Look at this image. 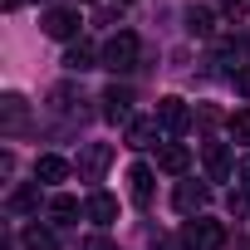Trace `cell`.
<instances>
[{
  "label": "cell",
  "instance_id": "6da1fadb",
  "mask_svg": "<svg viewBox=\"0 0 250 250\" xmlns=\"http://www.w3.org/2000/svg\"><path fill=\"white\" fill-rule=\"evenodd\" d=\"M221 245H226V226L221 221L196 216V221L182 226V250H221Z\"/></svg>",
  "mask_w": 250,
  "mask_h": 250
},
{
  "label": "cell",
  "instance_id": "7a4b0ae2",
  "mask_svg": "<svg viewBox=\"0 0 250 250\" xmlns=\"http://www.w3.org/2000/svg\"><path fill=\"white\" fill-rule=\"evenodd\" d=\"M138 49H143V44H138V35H133V30H118V35L103 44V69L128 74V69L138 64Z\"/></svg>",
  "mask_w": 250,
  "mask_h": 250
},
{
  "label": "cell",
  "instance_id": "3957f363",
  "mask_svg": "<svg viewBox=\"0 0 250 250\" xmlns=\"http://www.w3.org/2000/svg\"><path fill=\"white\" fill-rule=\"evenodd\" d=\"M113 143H88V147H79V177L83 182H103V172L113 167Z\"/></svg>",
  "mask_w": 250,
  "mask_h": 250
},
{
  "label": "cell",
  "instance_id": "277c9868",
  "mask_svg": "<svg viewBox=\"0 0 250 250\" xmlns=\"http://www.w3.org/2000/svg\"><path fill=\"white\" fill-rule=\"evenodd\" d=\"M157 123H162V133L182 138V133L191 128V108H187L182 98H157Z\"/></svg>",
  "mask_w": 250,
  "mask_h": 250
},
{
  "label": "cell",
  "instance_id": "5b68a950",
  "mask_svg": "<svg viewBox=\"0 0 250 250\" xmlns=\"http://www.w3.org/2000/svg\"><path fill=\"white\" fill-rule=\"evenodd\" d=\"M103 118L108 123H133V88H108L103 93Z\"/></svg>",
  "mask_w": 250,
  "mask_h": 250
},
{
  "label": "cell",
  "instance_id": "8992f818",
  "mask_svg": "<svg viewBox=\"0 0 250 250\" xmlns=\"http://www.w3.org/2000/svg\"><path fill=\"white\" fill-rule=\"evenodd\" d=\"M201 162H206V177L211 182H230V147L226 143H206L201 147Z\"/></svg>",
  "mask_w": 250,
  "mask_h": 250
},
{
  "label": "cell",
  "instance_id": "52a82bcc",
  "mask_svg": "<svg viewBox=\"0 0 250 250\" xmlns=\"http://www.w3.org/2000/svg\"><path fill=\"white\" fill-rule=\"evenodd\" d=\"M157 167H162V172H172V177H182V172L191 167L187 143H162V147H157Z\"/></svg>",
  "mask_w": 250,
  "mask_h": 250
},
{
  "label": "cell",
  "instance_id": "ba28073f",
  "mask_svg": "<svg viewBox=\"0 0 250 250\" xmlns=\"http://www.w3.org/2000/svg\"><path fill=\"white\" fill-rule=\"evenodd\" d=\"M74 30H79V10H49L44 15V35L49 40H74Z\"/></svg>",
  "mask_w": 250,
  "mask_h": 250
},
{
  "label": "cell",
  "instance_id": "9c48e42d",
  "mask_svg": "<svg viewBox=\"0 0 250 250\" xmlns=\"http://www.w3.org/2000/svg\"><path fill=\"white\" fill-rule=\"evenodd\" d=\"M206 196H211V191H206V187H201V182H182V187H177V196H172V201H177V211H182V216H196V211H201V206H206Z\"/></svg>",
  "mask_w": 250,
  "mask_h": 250
},
{
  "label": "cell",
  "instance_id": "30bf717a",
  "mask_svg": "<svg viewBox=\"0 0 250 250\" xmlns=\"http://www.w3.org/2000/svg\"><path fill=\"white\" fill-rule=\"evenodd\" d=\"M157 133H162L157 118H133V123H128V147H152Z\"/></svg>",
  "mask_w": 250,
  "mask_h": 250
},
{
  "label": "cell",
  "instance_id": "8fae6325",
  "mask_svg": "<svg viewBox=\"0 0 250 250\" xmlns=\"http://www.w3.org/2000/svg\"><path fill=\"white\" fill-rule=\"evenodd\" d=\"M64 177H69V162H64V157H54V152L35 157V182H49V187H54V182H64Z\"/></svg>",
  "mask_w": 250,
  "mask_h": 250
},
{
  "label": "cell",
  "instance_id": "7c38bea8",
  "mask_svg": "<svg viewBox=\"0 0 250 250\" xmlns=\"http://www.w3.org/2000/svg\"><path fill=\"white\" fill-rule=\"evenodd\" d=\"M83 211H88V221H93V226H108V221H113V216H118V201H113V196H108V191H93V196H88V206H83Z\"/></svg>",
  "mask_w": 250,
  "mask_h": 250
},
{
  "label": "cell",
  "instance_id": "4fadbf2b",
  "mask_svg": "<svg viewBox=\"0 0 250 250\" xmlns=\"http://www.w3.org/2000/svg\"><path fill=\"white\" fill-rule=\"evenodd\" d=\"M128 182H133V201H138V206H147V201H152V167H143V162H138V167L128 172Z\"/></svg>",
  "mask_w": 250,
  "mask_h": 250
},
{
  "label": "cell",
  "instance_id": "5bb4252c",
  "mask_svg": "<svg viewBox=\"0 0 250 250\" xmlns=\"http://www.w3.org/2000/svg\"><path fill=\"white\" fill-rule=\"evenodd\" d=\"M0 113H5V133H20V123H25V98H20V93H5Z\"/></svg>",
  "mask_w": 250,
  "mask_h": 250
},
{
  "label": "cell",
  "instance_id": "9a60e30c",
  "mask_svg": "<svg viewBox=\"0 0 250 250\" xmlns=\"http://www.w3.org/2000/svg\"><path fill=\"white\" fill-rule=\"evenodd\" d=\"M64 69H69V74H83V69H93V49H83V44H74V49L64 54Z\"/></svg>",
  "mask_w": 250,
  "mask_h": 250
},
{
  "label": "cell",
  "instance_id": "2e32d148",
  "mask_svg": "<svg viewBox=\"0 0 250 250\" xmlns=\"http://www.w3.org/2000/svg\"><path fill=\"white\" fill-rule=\"evenodd\" d=\"M49 216L69 226V221H79V201H74V196H54V201H49Z\"/></svg>",
  "mask_w": 250,
  "mask_h": 250
},
{
  "label": "cell",
  "instance_id": "e0dca14e",
  "mask_svg": "<svg viewBox=\"0 0 250 250\" xmlns=\"http://www.w3.org/2000/svg\"><path fill=\"white\" fill-rule=\"evenodd\" d=\"M230 138L235 143H250V108H235L230 113Z\"/></svg>",
  "mask_w": 250,
  "mask_h": 250
},
{
  "label": "cell",
  "instance_id": "ac0fdd59",
  "mask_svg": "<svg viewBox=\"0 0 250 250\" xmlns=\"http://www.w3.org/2000/svg\"><path fill=\"white\" fill-rule=\"evenodd\" d=\"M35 206H40V187H20L10 196V211H35Z\"/></svg>",
  "mask_w": 250,
  "mask_h": 250
},
{
  "label": "cell",
  "instance_id": "d6986e66",
  "mask_svg": "<svg viewBox=\"0 0 250 250\" xmlns=\"http://www.w3.org/2000/svg\"><path fill=\"white\" fill-rule=\"evenodd\" d=\"M25 250H59V245H54V235H49V230L30 226V230H25Z\"/></svg>",
  "mask_w": 250,
  "mask_h": 250
},
{
  "label": "cell",
  "instance_id": "ffe728a7",
  "mask_svg": "<svg viewBox=\"0 0 250 250\" xmlns=\"http://www.w3.org/2000/svg\"><path fill=\"white\" fill-rule=\"evenodd\" d=\"M187 30H191V35H211V30H216L211 10H191V15H187Z\"/></svg>",
  "mask_w": 250,
  "mask_h": 250
},
{
  "label": "cell",
  "instance_id": "44dd1931",
  "mask_svg": "<svg viewBox=\"0 0 250 250\" xmlns=\"http://www.w3.org/2000/svg\"><path fill=\"white\" fill-rule=\"evenodd\" d=\"M235 93H240V98H250V64H240V69H235Z\"/></svg>",
  "mask_w": 250,
  "mask_h": 250
},
{
  "label": "cell",
  "instance_id": "7402d4cb",
  "mask_svg": "<svg viewBox=\"0 0 250 250\" xmlns=\"http://www.w3.org/2000/svg\"><path fill=\"white\" fill-rule=\"evenodd\" d=\"M79 250H118V245H113V240H108V235H88V240H83V245H79Z\"/></svg>",
  "mask_w": 250,
  "mask_h": 250
},
{
  "label": "cell",
  "instance_id": "603a6c76",
  "mask_svg": "<svg viewBox=\"0 0 250 250\" xmlns=\"http://www.w3.org/2000/svg\"><path fill=\"white\" fill-rule=\"evenodd\" d=\"M245 5H250V0H221V10H226V15H245Z\"/></svg>",
  "mask_w": 250,
  "mask_h": 250
},
{
  "label": "cell",
  "instance_id": "cb8c5ba5",
  "mask_svg": "<svg viewBox=\"0 0 250 250\" xmlns=\"http://www.w3.org/2000/svg\"><path fill=\"white\" fill-rule=\"evenodd\" d=\"M240 182L250 187V157H240Z\"/></svg>",
  "mask_w": 250,
  "mask_h": 250
},
{
  "label": "cell",
  "instance_id": "d4e9b609",
  "mask_svg": "<svg viewBox=\"0 0 250 250\" xmlns=\"http://www.w3.org/2000/svg\"><path fill=\"white\" fill-rule=\"evenodd\" d=\"M15 5H25V0H5V10H15Z\"/></svg>",
  "mask_w": 250,
  "mask_h": 250
}]
</instances>
